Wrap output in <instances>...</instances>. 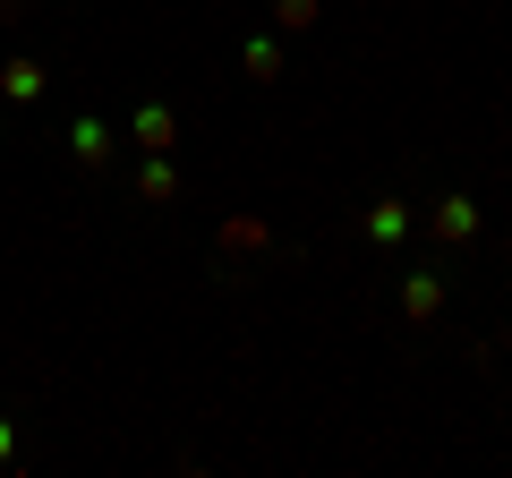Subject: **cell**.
Segmentation results:
<instances>
[{
    "mask_svg": "<svg viewBox=\"0 0 512 478\" xmlns=\"http://www.w3.org/2000/svg\"><path fill=\"white\" fill-rule=\"evenodd\" d=\"M427 231H436V239H478V205L470 197H444L436 214H427Z\"/></svg>",
    "mask_w": 512,
    "mask_h": 478,
    "instance_id": "obj_1",
    "label": "cell"
},
{
    "mask_svg": "<svg viewBox=\"0 0 512 478\" xmlns=\"http://www.w3.org/2000/svg\"><path fill=\"white\" fill-rule=\"evenodd\" d=\"M137 197H146V205H171V197H180V171H171L163 154H146V171H137Z\"/></svg>",
    "mask_w": 512,
    "mask_h": 478,
    "instance_id": "obj_2",
    "label": "cell"
},
{
    "mask_svg": "<svg viewBox=\"0 0 512 478\" xmlns=\"http://www.w3.org/2000/svg\"><path fill=\"white\" fill-rule=\"evenodd\" d=\"M402 231H410V205H402V197L367 205V239H376V248H384V239H402Z\"/></svg>",
    "mask_w": 512,
    "mask_h": 478,
    "instance_id": "obj_3",
    "label": "cell"
},
{
    "mask_svg": "<svg viewBox=\"0 0 512 478\" xmlns=\"http://www.w3.org/2000/svg\"><path fill=\"white\" fill-rule=\"evenodd\" d=\"M436 308H444V282L436 274H410L402 282V316H436Z\"/></svg>",
    "mask_w": 512,
    "mask_h": 478,
    "instance_id": "obj_4",
    "label": "cell"
},
{
    "mask_svg": "<svg viewBox=\"0 0 512 478\" xmlns=\"http://www.w3.org/2000/svg\"><path fill=\"white\" fill-rule=\"evenodd\" d=\"M171 137H180V120H171L163 103H146V111H137V146H154V154H163Z\"/></svg>",
    "mask_w": 512,
    "mask_h": 478,
    "instance_id": "obj_5",
    "label": "cell"
},
{
    "mask_svg": "<svg viewBox=\"0 0 512 478\" xmlns=\"http://www.w3.org/2000/svg\"><path fill=\"white\" fill-rule=\"evenodd\" d=\"M0 94H9V103H35V94H43V69H35V60H9V69H0Z\"/></svg>",
    "mask_w": 512,
    "mask_h": 478,
    "instance_id": "obj_6",
    "label": "cell"
},
{
    "mask_svg": "<svg viewBox=\"0 0 512 478\" xmlns=\"http://www.w3.org/2000/svg\"><path fill=\"white\" fill-rule=\"evenodd\" d=\"M69 146H77V163H111V129H103V120H77Z\"/></svg>",
    "mask_w": 512,
    "mask_h": 478,
    "instance_id": "obj_7",
    "label": "cell"
},
{
    "mask_svg": "<svg viewBox=\"0 0 512 478\" xmlns=\"http://www.w3.org/2000/svg\"><path fill=\"white\" fill-rule=\"evenodd\" d=\"M274 18L291 26V35H308V26H316V0H274Z\"/></svg>",
    "mask_w": 512,
    "mask_h": 478,
    "instance_id": "obj_8",
    "label": "cell"
},
{
    "mask_svg": "<svg viewBox=\"0 0 512 478\" xmlns=\"http://www.w3.org/2000/svg\"><path fill=\"white\" fill-rule=\"evenodd\" d=\"M248 77H256V86H265V77H282V52H274V43H248Z\"/></svg>",
    "mask_w": 512,
    "mask_h": 478,
    "instance_id": "obj_9",
    "label": "cell"
},
{
    "mask_svg": "<svg viewBox=\"0 0 512 478\" xmlns=\"http://www.w3.org/2000/svg\"><path fill=\"white\" fill-rule=\"evenodd\" d=\"M18 9H26V0H0V18H18Z\"/></svg>",
    "mask_w": 512,
    "mask_h": 478,
    "instance_id": "obj_10",
    "label": "cell"
},
{
    "mask_svg": "<svg viewBox=\"0 0 512 478\" xmlns=\"http://www.w3.org/2000/svg\"><path fill=\"white\" fill-rule=\"evenodd\" d=\"M9 444H18V436H9V427H0V461H9Z\"/></svg>",
    "mask_w": 512,
    "mask_h": 478,
    "instance_id": "obj_11",
    "label": "cell"
}]
</instances>
